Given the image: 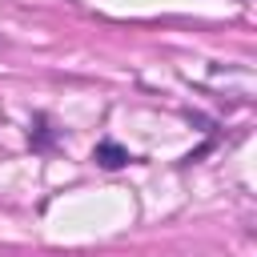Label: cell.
Returning a JSON list of instances; mask_svg holds the SVG:
<instances>
[{
  "mask_svg": "<svg viewBox=\"0 0 257 257\" xmlns=\"http://www.w3.org/2000/svg\"><path fill=\"white\" fill-rule=\"evenodd\" d=\"M92 161H96L100 169H120V165H128V149H120L116 141H100V145L92 149Z\"/></svg>",
  "mask_w": 257,
  "mask_h": 257,
  "instance_id": "cell-1",
  "label": "cell"
}]
</instances>
